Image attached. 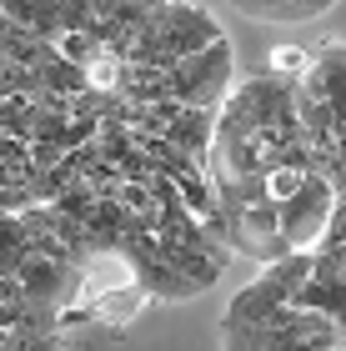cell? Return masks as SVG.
Masks as SVG:
<instances>
[{"mask_svg": "<svg viewBox=\"0 0 346 351\" xmlns=\"http://www.w3.org/2000/svg\"><path fill=\"white\" fill-rule=\"evenodd\" d=\"M221 351H346V337L321 311L281 306L256 326L221 331Z\"/></svg>", "mask_w": 346, "mask_h": 351, "instance_id": "cell-1", "label": "cell"}, {"mask_svg": "<svg viewBox=\"0 0 346 351\" xmlns=\"http://www.w3.org/2000/svg\"><path fill=\"white\" fill-rule=\"evenodd\" d=\"M301 181H306V171H296V166H271L261 176V186H266V196H271V201H286Z\"/></svg>", "mask_w": 346, "mask_h": 351, "instance_id": "cell-10", "label": "cell"}, {"mask_svg": "<svg viewBox=\"0 0 346 351\" xmlns=\"http://www.w3.org/2000/svg\"><path fill=\"white\" fill-rule=\"evenodd\" d=\"M332 206H336L332 181H326L321 171H306V181L296 186L286 201H276V226H281V241H286V251H317Z\"/></svg>", "mask_w": 346, "mask_h": 351, "instance_id": "cell-3", "label": "cell"}, {"mask_svg": "<svg viewBox=\"0 0 346 351\" xmlns=\"http://www.w3.org/2000/svg\"><path fill=\"white\" fill-rule=\"evenodd\" d=\"M226 81H231V40H211L206 51L176 60L166 71V95L181 106H201V110H216L226 95Z\"/></svg>", "mask_w": 346, "mask_h": 351, "instance_id": "cell-2", "label": "cell"}, {"mask_svg": "<svg viewBox=\"0 0 346 351\" xmlns=\"http://www.w3.org/2000/svg\"><path fill=\"white\" fill-rule=\"evenodd\" d=\"M346 241V196H336L332 216H326V231H321V246H341Z\"/></svg>", "mask_w": 346, "mask_h": 351, "instance_id": "cell-11", "label": "cell"}, {"mask_svg": "<svg viewBox=\"0 0 346 351\" xmlns=\"http://www.w3.org/2000/svg\"><path fill=\"white\" fill-rule=\"evenodd\" d=\"M30 256V236L21 211H0V276H15Z\"/></svg>", "mask_w": 346, "mask_h": 351, "instance_id": "cell-6", "label": "cell"}, {"mask_svg": "<svg viewBox=\"0 0 346 351\" xmlns=\"http://www.w3.org/2000/svg\"><path fill=\"white\" fill-rule=\"evenodd\" d=\"M311 66V51H301V45H276L271 51V75H281V81H296Z\"/></svg>", "mask_w": 346, "mask_h": 351, "instance_id": "cell-9", "label": "cell"}, {"mask_svg": "<svg viewBox=\"0 0 346 351\" xmlns=\"http://www.w3.org/2000/svg\"><path fill=\"white\" fill-rule=\"evenodd\" d=\"M291 306L321 311L341 337H346V266L336 261V251L317 246V261H311V276L301 281V291L291 296Z\"/></svg>", "mask_w": 346, "mask_h": 351, "instance_id": "cell-4", "label": "cell"}, {"mask_svg": "<svg viewBox=\"0 0 346 351\" xmlns=\"http://www.w3.org/2000/svg\"><path fill=\"white\" fill-rule=\"evenodd\" d=\"M5 351H66V331H60V326H36V322H21V326H10Z\"/></svg>", "mask_w": 346, "mask_h": 351, "instance_id": "cell-7", "label": "cell"}, {"mask_svg": "<svg viewBox=\"0 0 346 351\" xmlns=\"http://www.w3.org/2000/svg\"><path fill=\"white\" fill-rule=\"evenodd\" d=\"M25 322V291H21V281L15 276H0V326H21Z\"/></svg>", "mask_w": 346, "mask_h": 351, "instance_id": "cell-8", "label": "cell"}, {"mask_svg": "<svg viewBox=\"0 0 346 351\" xmlns=\"http://www.w3.org/2000/svg\"><path fill=\"white\" fill-rule=\"evenodd\" d=\"M236 15L246 21H266V25H306L321 21L326 10H336V0H226Z\"/></svg>", "mask_w": 346, "mask_h": 351, "instance_id": "cell-5", "label": "cell"}]
</instances>
